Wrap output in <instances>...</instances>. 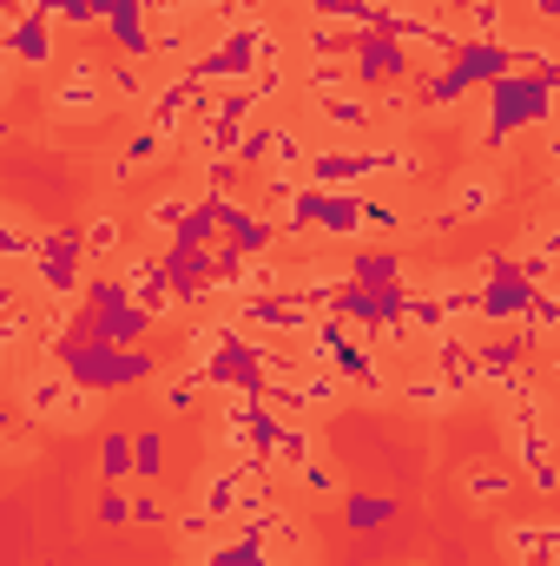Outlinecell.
I'll use <instances>...</instances> for the list:
<instances>
[{"label":"cell","mask_w":560,"mask_h":566,"mask_svg":"<svg viewBox=\"0 0 560 566\" xmlns=\"http://www.w3.org/2000/svg\"><path fill=\"white\" fill-rule=\"evenodd\" d=\"M13 409L33 428H86L100 416V389L66 376L53 356H27V363H13Z\"/></svg>","instance_id":"1"},{"label":"cell","mask_w":560,"mask_h":566,"mask_svg":"<svg viewBox=\"0 0 560 566\" xmlns=\"http://www.w3.org/2000/svg\"><path fill=\"white\" fill-rule=\"evenodd\" d=\"M93 283V258H86V238L66 231V224H46L33 264H27V290L33 296H66V290H86Z\"/></svg>","instance_id":"2"},{"label":"cell","mask_w":560,"mask_h":566,"mask_svg":"<svg viewBox=\"0 0 560 566\" xmlns=\"http://www.w3.org/2000/svg\"><path fill=\"white\" fill-rule=\"evenodd\" d=\"M86 303H93V323H86V329H93L100 343H120V349H139L145 336H152V323H158L145 303L126 296V283H120V277L86 283Z\"/></svg>","instance_id":"3"},{"label":"cell","mask_w":560,"mask_h":566,"mask_svg":"<svg viewBox=\"0 0 560 566\" xmlns=\"http://www.w3.org/2000/svg\"><path fill=\"white\" fill-rule=\"evenodd\" d=\"M113 277L126 283V296L145 303L158 323H165V316H178V303H185V296L172 290V271H165V251H158V244H133V251L113 264Z\"/></svg>","instance_id":"4"},{"label":"cell","mask_w":560,"mask_h":566,"mask_svg":"<svg viewBox=\"0 0 560 566\" xmlns=\"http://www.w3.org/2000/svg\"><path fill=\"white\" fill-rule=\"evenodd\" d=\"M442 198L462 211V224H481V218H495V211H501V198H508V178H501V165H488V158H468V165H455V171L442 178Z\"/></svg>","instance_id":"5"},{"label":"cell","mask_w":560,"mask_h":566,"mask_svg":"<svg viewBox=\"0 0 560 566\" xmlns=\"http://www.w3.org/2000/svg\"><path fill=\"white\" fill-rule=\"evenodd\" d=\"M409 80H416V53H409L396 33H383V27L356 33V86H363V93L409 86Z\"/></svg>","instance_id":"6"},{"label":"cell","mask_w":560,"mask_h":566,"mask_svg":"<svg viewBox=\"0 0 560 566\" xmlns=\"http://www.w3.org/2000/svg\"><path fill=\"white\" fill-rule=\"evenodd\" d=\"M60 40L40 13H0V53H13L27 73H60Z\"/></svg>","instance_id":"7"},{"label":"cell","mask_w":560,"mask_h":566,"mask_svg":"<svg viewBox=\"0 0 560 566\" xmlns=\"http://www.w3.org/2000/svg\"><path fill=\"white\" fill-rule=\"evenodd\" d=\"M501 434H508V454L515 468H535L560 448V428H554V402L541 409H501Z\"/></svg>","instance_id":"8"},{"label":"cell","mask_w":560,"mask_h":566,"mask_svg":"<svg viewBox=\"0 0 560 566\" xmlns=\"http://www.w3.org/2000/svg\"><path fill=\"white\" fill-rule=\"evenodd\" d=\"M396 396H403V409H416V416H448V409L468 402V396L455 389V376H442L435 363H409V369H396Z\"/></svg>","instance_id":"9"},{"label":"cell","mask_w":560,"mask_h":566,"mask_svg":"<svg viewBox=\"0 0 560 566\" xmlns=\"http://www.w3.org/2000/svg\"><path fill=\"white\" fill-rule=\"evenodd\" d=\"M515 258H521V271L535 283H554L560 277V205L554 211H541L521 238H515Z\"/></svg>","instance_id":"10"},{"label":"cell","mask_w":560,"mask_h":566,"mask_svg":"<svg viewBox=\"0 0 560 566\" xmlns=\"http://www.w3.org/2000/svg\"><path fill=\"white\" fill-rule=\"evenodd\" d=\"M80 238H86L93 271H106V264H120V258L133 251V231H126V218H120L113 205H93V211H86V224H80Z\"/></svg>","instance_id":"11"},{"label":"cell","mask_w":560,"mask_h":566,"mask_svg":"<svg viewBox=\"0 0 560 566\" xmlns=\"http://www.w3.org/2000/svg\"><path fill=\"white\" fill-rule=\"evenodd\" d=\"M40 238H46V224H33L20 205H0V258H7V271H27Z\"/></svg>","instance_id":"12"},{"label":"cell","mask_w":560,"mask_h":566,"mask_svg":"<svg viewBox=\"0 0 560 566\" xmlns=\"http://www.w3.org/2000/svg\"><path fill=\"white\" fill-rule=\"evenodd\" d=\"M258 534L271 541V560H278V566H303V547H310V521H303L297 507H271Z\"/></svg>","instance_id":"13"},{"label":"cell","mask_w":560,"mask_h":566,"mask_svg":"<svg viewBox=\"0 0 560 566\" xmlns=\"http://www.w3.org/2000/svg\"><path fill=\"white\" fill-rule=\"evenodd\" d=\"M205 389H211V382H205V369H198V363H178V369H165V376H158V409H165V416H191Z\"/></svg>","instance_id":"14"},{"label":"cell","mask_w":560,"mask_h":566,"mask_svg":"<svg viewBox=\"0 0 560 566\" xmlns=\"http://www.w3.org/2000/svg\"><path fill=\"white\" fill-rule=\"evenodd\" d=\"M508 547L515 560H560V521H515Z\"/></svg>","instance_id":"15"},{"label":"cell","mask_w":560,"mask_h":566,"mask_svg":"<svg viewBox=\"0 0 560 566\" xmlns=\"http://www.w3.org/2000/svg\"><path fill=\"white\" fill-rule=\"evenodd\" d=\"M310 454H323L317 428H310V422H283V434L271 441V468H278V474H290V468H303Z\"/></svg>","instance_id":"16"},{"label":"cell","mask_w":560,"mask_h":566,"mask_svg":"<svg viewBox=\"0 0 560 566\" xmlns=\"http://www.w3.org/2000/svg\"><path fill=\"white\" fill-rule=\"evenodd\" d=\"M100 481H139V434H106L100 441Z\"/></svg>","instance_id":"17"},{"label":"cell","mask_w":560,"mask_h":566,"mask_svg":"<svg viewBox=\"0 0 560 566\" xmlns=\"http://www.w3.org/2000/svg\"><path fill=\"white\" fill-rule=\"evenodd\" d=\"M290 488L310 494V501H343V474H336V461H323V454H310L303 468H290Z\"/></svg>","instance_id":"18"},{"label":"cell","mask_w":560,"mask_h":566,"mask_svg":"<svg viewBox=\"0 0 560 566\" xmlns=\"http://www.w3.org/2000/svg\"><path fill=\"white\" fill-rule=\"evenodd\" d=\"M462 494H468L475 507H495V501L515 494V474H508V468H488V461H481V468H462Z\"/></svg>","instance_id":"19"},{"label":"cell","mask_w":560,"mask_h":566,"mask_svg":"<svg viewBox=\"0 0 560 566\" xmlns=\"http://www.w3.org/2000/svg\"><path fill=\"white\" fill-rule=\"evenodd\" d=\"M343 521H350L356 534L390 527V521H396V494H343Z\"/></svg>","instance_id":"20"},{"label":"cell","mask_w":560,"mask_h":566,"mask_svg":"<svg viewBox=\"0 0 560 566\" xmlns=\"http://www.w3.org/2000/svg\"><path fill=\"white\" fill-rule=\"evenodd\" d=\"M448 231H462V211L442 198V205H428V211H416L409 218V238H448Z\"/></svg>","instance_id":"21"},{"label":"cell","mask_w":560,"mask_h":566,"mask_svg":"<svg viewBox=\"0 0 560 566\" xmlns=\"http://www.w3.org/2000/svg\"><path fill=\"white\" fill-rule=\"evenodd\" d=\"M93 514L106 521V527H133V488H100V501H93Z\"/></svg>","instance_id":"22"},{"label":"cell","mask_w":560,"mask_h":566,"mask_svg":"<svg viewBox=\"0 0 560 566\" xmlns=\"http://www.w3.org/2000/svg\"><path fill=\"white\" fill-rule=\"evenodd\" d=\"M133 527H145V534H158V527H172V507H165V494H133Z\"/></svg>","instance_id":"23"},{"label":"cell","mask_w":560,"mask_h":566,"mask_svg":"<svg viewBox=\"0 0 560 566\" xmlns=\"http://www.w3.org/2000/svg\"><path fill=\"white\" fill-rule=\"evenodd\" d=\"M158 474H165V448H158V428H145L139 434V481L152 488Z\"/></svg>","instance_id":"24"},{"label":"cell","mask_w":560,"mask_h":566,"mask_svg":"<svg viewBox=\"0 0 560 566\" xmlns=\"http://www.w3.org/2000/svg\"><path fill=\"white\" fill-rule=\"evenodd\" d=\"M528 488H535V494H560V454H548V461L528 468Z\"/></svg>","instance_id":"25"},{"label":"cell","mask_w":560,"mask_h":566,"mask_svg":"<svg viewBox=\"0 0 560 566\" xmlns=\"http://www.w3.org/2000/svg\"><path fill=\"white\" fill-rule=\"evenodd\" d=\"M33 461H40V441L33 434H13L7 441V468H33Z\"/></svg>","instance_id":"26"},{"label":"cell","mask_w":560,"mask_h":566,"mask_svg":"<svg viewBox=\"0 0 560 566\" xmlns=\"http://www.w3.org/2000/svg\"><path fill=\"white\" fill-rule=\"evenodd\" d=\"M535 376H541V382H548V396H554V389H560V349L541 356V369H535Z\"/></svg>","instance_id":"27"},{"label":"cell","mask_w":560,"mask_h":566,"mask_svg":"<svg viewBox=\"0 0 560 566\" xmlns=\"http://www.w3.org/2000/svg\"><path fill=\"white\" fill-rule=\"evenodd\" d=\"M541 151H548V171H560V119L541 133Z\"/></svg>","instance_id":"28"},{"label":"cell","mask_w":560,"mask_h":566,"mask_svg":"<svg viewBox=\"0 0 560 566\" xmlns=\"http://www.w3.org/2000/svg\"><path fill=\"white\" fill-rule=\"evenodd\" d=\"M40 0H0V13H33Z\"/></svg>","instance_id":"29"},{"label":"cell","mask_w":560,"mask_h":566,"mask_svg":"<svg viewBox=\"0 0 560 566\" xmlns=\"http://www.w3.org/2000/svg\"><path fill=\"white\" fill-rule=\"evenodd\" d=\"M416 7H428V13H448V7H455V0H416Z\"/></svg>","instance_id":"30"},{"label":"cell","mask_w":560,"mask_h":566,"mask_svg":"<svg viewBox=\"0 0 560 566\" xmlns=\"http://www.w3.org/2000/svg\"><path fill=\"white\" fill-rule=\"evenodd\" d=\"M548 191H554V205H560V171H554V185H548Z\"/></svg>","instance_id":"31"}]
</instances>
